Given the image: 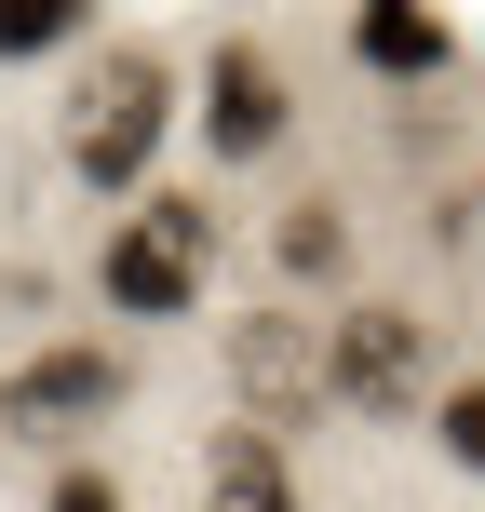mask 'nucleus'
Segmentation results:
<instances>
[{
	"label": "nucleus",
	"instance_id": "obj_1",
	"mask_svg": "<svg viewBox=\"0 0 485 512\" xmlns=\"http://www.w3.org/2000/svg\"><path fill=\"white\" fill-rule=\"evenodd\" d=\"M162 135H176V54L162 41H108L95 68H81L68 95V176L108 189V203H135L162 162Z\"/></svg>",
	"mask_w": 485,
	"mask_h": 512
},
{
	"label": "nucleus",
	"instance_id": "obj_2",
	"mask_svg": "<svg viewBox=\"0 0 485 512\" xmlns=\"http://www.w3.org/2000/svg\"><path fill=\"white\" fill-rule=\"evenodd\" d=\"M203 283H216V203H203V189H135V216L95 256L108 324H189Z\"/></svg>",
	"mask_w": 485,
	"mask_h": 512
},
{
	"label": "nucleus",
	"instance_id": "obj_3",
	"mask_svg": "<svg viewBox=\"0 0 485 512\" xmlns=\"http://www.w3.org/2000/svg\"><path fill=\"white\" fill-rule=\"evenodd\" d=\"M324 405L337 418H418L432 405V310H391V297L324 310Z\"/></svg>",
	"mask_w": 485,
	"mask_h": 512
},
{
	"label": "nucleus",
	"instance_id": "obj_4",
	"mask_svg": "<svg viewBox=\"0 0 485 512\" xmlns=\"http://www.w3.org/2000/svg\"><path fill=\"white\" fill-rule=\"evenodd\" d=\"M122 391H135V364L108 351V337H54V351H27L14 378H0V432L68 445V432H95V418H122Z\"/></svg>",
	"mask_w": 485,
	"mask_h": 512
},
{
	"label": "nucleus",
	"instance_id": "obj_5",
	"mask_svg": "<svg viewBox=\"0 0 485 512\" xmlns=\"http://www.w3.org/2000/svg\"><path fill=\"white\" fill-rule=\"evenodd\" d=\"M230 391L256 432H297V418H324V310H256L230 337Z\"/></svg>",
	"mask_w": 485,
	"mask_h": 512
},
{
	"label": "nucleus",
	"instance_id": "obj_6",
	"mask_svg": "<svg viewBox=\"0 0 485 512\" xmlns=\"http://www.w3.org/2000/svg\"><path fill=\"white\" fill-rule=\"evenodd\" d=\"M203 149L216 162H270L283 135H297V95H283V68H270V41H216L203 54Z\"/></svg>",
	"mask_w": 485,
	"mask_h": 512
},
{
	"label": "nucleus",
	"instance_id": "obj_7",
	"mask_svg": "<svg viewBox=\"0 0 485 512\" xmlns=\"http://www.w3.org/2000/svg\"><path fill=\"white\" fill-rule=\"evenodd\" d=\"M203 512H297V459H283V432L230 418V432L203 445Z\"/></svg>",
	"mask_w": 485,
	"mask_h": 512
},
{
	"label": "nucleus",
	"instance_id": "obj_8",
	"mask_svg": "<svg viewBox=\"0 0 485 512\" xmlns=\"http://www.w3.org/2000/svg\"><path fill=\"white\" fill-rule=\"evenodd\" d=\"M351 54H364L378 81H445V54H459V41H445L432 0H351Z\"/></svg>",
	"mask_w": 485,
	"mask_h": 512
},
{
	"label": "nucleus",
	"instance_id": "obj_9",
	"mask_svg": "<svg viewBox=\"0 0 485 512\" xmlns=\"http://www.w3.org/2000/svg\"><path fill=\"white\" fill-rule=\"evenodd\" d=\"M270 270H297V283H337V270H351V216H337V203H297V216L270 230Z\"/></svg>",
	"mask_w": 485,
	"mask_h": 512
},
{
	"label": "nucleus",
	"instance_id": "obj_10",
	"mask_svg": "<svg viewBox=\"0 0 485 512\" xmlns=\"http://www.w3.org/2000/svg\"><path fill=\"white\" fill-rule=\"evenodd\" d=\"M95 27V0H0V68H41Z\"/></svg>",
	"mask_w": 485,
	"mask_h": 512
},
{
	"label": "nucleus",
	"instance_id": "obj_11",
	"mask_svg": "<svg viewBox=\"0 0 485 512\" xmlns=\"http://www.w3.org/2000/svg\"><path fill=\"white\" fill-rule=\"evenodd\" d=\"M432 432H445V459H459V472H485V378L445 391V405H432Z\"/></svg>",
	"mask_w": 485,
	"mask_h": 512
},
{
	"label": "nucleus",
	"instance_id": "obj_12",
	"mask_svg": "<svg viewBox=\"0 0 485 512\" xmlns=\"http://www.w3.org/2000/svg\"><path fill=\"white\" fill-rule=\"evenodd\" d=\"M41 512H135V499L108 486V472H54V486H41Z\"/></svg>",
	"mask_w": 485,
	"mask_h": 512
}]
</instances>
